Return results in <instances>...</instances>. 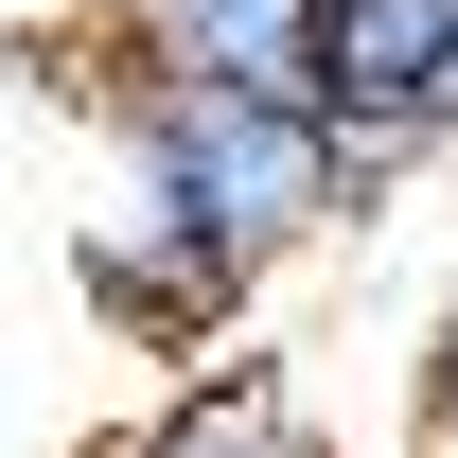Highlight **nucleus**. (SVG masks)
Here are the masks:
<instances>
[{
  "label": "nucleus",
  "mask_w": 458,
  "mask_h": 458,
  "mask_svg": "<svg viewBox=\"0 0 458 458\" xmlns=\"http://www.w3.org/2000/svg\"><path fill=\"white\" fill-rule=\"evenodd\" d=\"M106 458H335V441L300 423V388H283V370H176V388L141 405Z\"/></svg>",
  "instance_id": "20e7f679"
},
{
  "label": "nucleus",
  "mask_w": 458,
  "mask_h": 458,
  "mask_svg": "<svg viewBox=\"0 0 458 458\" xmlns=\"http://www.w3.org/2000/svg\"><path fill=\"white\" fill-rule=\"evenodd\" d=\"M318 18L335 0H106V54L194 89H318Z\"/></svg>",
  "instance_id": "7ed1b4c3"
},
{
  "label": "nucleus",
  "mask_w": 458,
  "mask_h": 458,
  "mask_svg": "<svg viewBox=\"0 0 458 458\" xmlns=\"http://www.w3.org/2000/svg\"><path fill=\"white\" fill-rule=\"evenodd\" d=\"M300 106L335 123V176H352V194L458 159V0H335Z\"/></svg>",
  "instance_id": "f03ea898"
},
{
  "label": "nucleus",
  "mask_w": 458,
  "mask_h": 458,
  "mask_svg": "<svg viewBox=\"0 0 458 458\" xmlns=\"http://www.w3.org/2000/svg\"><path fill=\"white\" fill-rule=\"evenodd\" d=\"M405 458H458V283L423 318V388H405Z\"/></svg>",
  "instance_id": "39448f33"
},
{
  "label": "nucleus",
  "mask_w": 458,
  "mask_h": 458,
  "mask_svg": "<svg viewBox=\"0 0 458 458\" xmlns=\"http://www.w3.org/2000/svg\"><path fill=\"white\" fill-rule=\"evenodd\" d=\"M89 159H123V176H141V194H159V212L212 247V283H229V300H265L300 247L352 212L335 123L300 106V89H194V71H123L106 36H89Z\"/></svg>",
  "instance_id": "f257e3e1"
}]
</instances>
